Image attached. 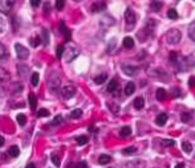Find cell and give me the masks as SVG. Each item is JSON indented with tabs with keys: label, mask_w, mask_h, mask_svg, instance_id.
<instances>
[{
	"label": "cell",
	"mask_w": 195,
	"mask_h": 168,
	"mask_svg": "<svg viewBox=\"0 0 195 168\" xmlns=\"http://www.w3.org/2000/svg\"><path fill=\"white\" fill-rule=\"evenodd\" d=\"M182 38V33L181 31L178 29H170L166 34V41L170 44V45H175V44H178Z\"/></svg>",
	"instance_id": "6da1fadb"
},
{
	"label": "cell",
	"mask_w": 195,
	"mask_h": 168,
	"mask_svg": "<svg viewBox=\"0 0 195 168\" xmlns=\"http://www.w3.org/2000/svg\"><path fill=\"white\" fill-rule=\"evenodd\" d=\"M15 49H16V53H17V58L19 60H27L29 57V50L23 46L21 44H15Z\"/></svg>",
	"instance_id": "7a4b0ae2"
},
{
	"label": "cell",
	"mask_w": 195,
	"mask_h": 168,
	"mask_svg": "<svg viewBox=\"0 0 195 168\" xmlns=\"http://www.w3.org/2000/svg\"><path fill=\"white\" fill-rule=\"evenodd\" d=\"M75 94H76V88L72 85L64 86V88L61 89V97H63L64 99H69V98H72Z\"/></svg>",
	"instance_id": "3957f363"
},
{
	"label": "cell",
	"mask_w": 195,
	"mask_h": 168,
	"mask_svg": "<svg viewBox=\"0 0 195 168\" xmlns=\"http://www.w3.org/2000/svg\"><path fill=\"white\" fill-rule=\"evenodd\" d=\"M13 3L15 0H0V12L1 13H7L12 8Z\"/></svg>",
	"instance_id": "277c9868"
},
{
	"label": "cell",
	"mask_w": 195,
	"mask_h": 168,
	"mask_svg": "<svg viewBox=\"0 0 195 168\" xmlns=\"http://www.w3.org/2000/svg\"><path fill=\"white\" fill-rule=\"evenodd\" d=\"M125 20H126V23L129 24L130 27H133L135 24L137 17H135V13L132 11V9H127V11L125 12Z\"/></svg>",
	"instance_id": "5b68a950"
},
{
	"label": "cell",
	"mask_w": 195,
	"mask_h": 168,
	"mask_svg": "<svg viewBox=\"0 0 195 168\" xmlns=\"http://www.w3.org/2000/svg\"><path fill=\"white\" fill-rule=\"evenodd\" d=\"M78 56V50L76 48H73V46H70V48H68V50H66V62H70L72 60H75L76 57Z\"/></svg>",
	"instance_id": "8992f818"
},
{
	"label": "cell",
	"mask_w": 195,
	"mask_h": 168,
	"mask_svg": "<svg viewBox=\"0 0 195 168\" xmlns=\"http://www.w3.org/2000/svg\"><path fill=\"white\" fill-rule=\"evenodd\" d=\"M126 167L127 168H145L146 167V163L144 160L135 159V160H132V162L126 163Z\"/></svg>",
	"instance_id": "52a82bcc"
},
{
	"label": "cell",
	"mask_w": 195,
	"mask_h": 168,
	"mask_svg": "<svg viewBox=\"0 0 195 168\" xmlns=\"http://www.w3.org/2000/svg\"><path fill=\"white\" fill-rule=\"evenodd\" d=\"M122 70H123V73L126 74V76H134V74L137 73V68L133 66V65H127V64L122 65Z\"/></svg>",
	"instance_id": "ba28073f"
},
{
	"label": "cell",
	"mask_w": 195,
	"mask_h": 168,
	"mask_svg": "<svg viewBox=\"0 0 195 168\" xmlns=\"http://www.w3.org/2000/svg\"><path fill=\"white\" fill-rule=\"evenodd\" d=\"M106 8V4L103 3V1H96L94 4L92 6V12H94V13H97V12H101L103 11V9Z\"/></svg>",
	"instance_id": "9c48e42d"
},
{
	"label": "cell",
	"mask_w": 195,
	"mask_h": 168,
	"mask_svg": "<svg viewBox=\"0 0 195 168\" xmlns=\"http://www.w3.org/2000/svg\"><path fill=\"white\" fill-rule=\"evenodd\" d=\"M167 122V114H165V113H161V114H158V117L155 118V123H157L158 126H163L166 125Z\"/></svg>",
	"instance_id": "30bf717a"
},
{
	"label": "cell",
	"mask_w": 195,
	"mask_h": 168,
	"mask_svg": "<svg viewBox=\"0 0 195 168\" xmlns=\"http://www.w3.org/2000/svg\"><path fill=\"white\" fill-rule=\"evenodd\" d=\"M135 91V83L134 82H127L125 86V94L126 95H132Z\"/></svg>",
	"instance_id": "8fae6325"
},
{
	"label": "cell",
	"mask_w": 195,
	"mask_h": 168,
	"mask_svg": "<svg viewBox=\"0 0 195 168\" xmlns=\"http://www.w3.org/2000/svg\"><path fill=\"white\" fill-rule=\"evenodd\" d=\"M134 107L137 108V110H141V108H144V106H145V99L142 97H137L134 99Z\"/></svg>",
	"instance_id": "7c38bea8"
},
{
	"label": "cell",
	"mask_w": 195,
	"mask_h": 168,
	"mask_svg": "<svg viewBox=\"0 0 195 168\" xmlns=\"http://www.w3.org/2000/svg\"><path fill=\"white\" fill-rule=\"evenodd\" d=\"M110 160H112V158H110L109 155H105V154L100 155V158H98V163H100L101 165H105V164H108V163H110Z\"/></svg>",
	"instance_id": "4fadbf2b"
},
{
	"label": "cell",
	"mask_w": 195,
	"mask_h": 168,
	"mask_svg": "<svg viewBox=\"0 0 195 168\" xmlns=\"http://www.w3.org/2000/svg\"><path fill=\"white\" fill-rule=\"evenodd\" d=\"M117 89H118V82L115 80H112L109 82V85H108V91L109 93H115Z\"/></svg>",
	"instance_id": "5bb4252c"
},
{
	"label": "cell",
	"mask_w": 195,
	"mask_h": 168,
	"mask_svg": "<svg viewBox=\"0 0 195 168\" xmlns=\"http://www.w3.org/2000/svg\"><path fill=\"white\" fill-rule=\"evenodd\" d=\"M8 154L11 155L12 158H17V156H19V154H20V150H19L17 146H12V147L8 148Z\"/></svg>",
	"instance_id": "9a60e30c"
},
{
	"label": "cell",
	"mask_w": 195,
	"mask_h": 168,
	"mask_svg": "<svg viewBox=\"0 0 195 168\" xmlns=\"http://www.w3.org/2000/svg\"><path fill=\"white\" fill-rule=\"evenodd\" d=\"M130 134H132V128H130L129 126H125V127H122L120 130V136H122V138L129 136Z\"/></svg>",
	"instance_id": "2e32d148"
},
{
	"label": "cell",
	"mask_w": 195,
	"mask_h": 168,
	"mask_svg": "<svg viewBox=\"0 0 195 168\" xmlns=\"http://www.w3.org/2000/svg\"><path fill=\"white\" fill-rule=\"evenodd\" d=\"M123 46L126 49H132L134 46V40H133L132 37H125L123 38Z\"/></svg>",
	"instance_id": "e0dca14e"
},
{
	"label": "cell",
	"mask_w": 195,
	"mask_h": 168,
	"mask_svg": "<svg viewBox=\"0 0 195 168\" xmlns=\"http://www.w3.org/2000/svg\"><path fill=\"white\" fill-rule=\"evenodd\" d=\"M166 95H167V93H166V90L165 89H158L157 90V99L158 101H165L166 99Z\"/></svg>",
	"instance_id": "ac0fdd59"
},
{
	"label": "cell",
	"mask_w": 195,
	"mask_h": 168,
	"mask_svg": "<svg viewBox=\"0 0 195 168\" xmlns=\"http://www.w3.org/2000/svg\"><path fill=\"white\" fill-rule=\"evenodd\" d=\"M58 86H60V80H58L57 77L55 78V82H53V81H49V89H51V90L53 91V93H55V91L57 90Z\"/></svg>",
	"instance_id": "d6986e66"
},
{
	"label": "cell",
	"mask_w": 195,
	"mask_h": 168,
	"mask_svg": "<svg viewBox=\"0 0 195 168\" xmlns=\"http://www.w3.org/2000/svg\"><path fill=\"white\" fill-rule=\"evenodd\" d=\"M186 60H187V65H189V68H192V66H195V50L192 52L190 56H187Z\"/></svg>",
	"instance_id": "ffe728a7"
},
{
	"label": "cell",
	"mask_w": 195,
	"mask_h": 168,
	"mask_svg": "<svg viewBox=\"0 0 195 168\" xmlns=\"http://www.w3.org/2000/svg\"><path fill=\"white\" fill-rule=\"evenodd\" d=\"M150 8L153 9V11H159V9L162 8V3L161 1H158V0H153L151 3H150Z\"/></svg>",
	"instance_id": "44dd1931"
},
{
	"label": "cell",
	"mask_w": 195,
	"mask_h": 168,
	"mask_svg": "<svg viewBox=\"0 0 195 168\" xmlns=\"http://www.w3.org/2000/svg\"><path fill=\"white\" fill-rule=\"evenodd\" d=\"M81 117H82V110L81 108H76V110H73L70 113V118L72 119H80Z\"/></svg>",
	"instance_id": "7402d4cb"
},
{
	"label": "cell",
	"mask_w": 195,
	"mask_h": 168,
	"mask_svg": "<svg viewBox=\"0 0 195 168\" xmlns=\"http://www.w3.org/2000/svg\"><path fill=\"white\" fill-rule=\"evenodd\" d=\"M189 36L192 41H195V20L192 21L189 27Z\"/></svg>",
	"instance_id": "603a6c76"
},
{
	"label": "cell",
	"mask_w": 195,
	"mask_h": 168,
	"mask_svg": "<svg viewBox=\"0 0 195 168\" xmlns=\"http://www.w3.org/2000/svg\"><path fill=\"white\" fill-rule=\"evenodd\" d=\"M106 80H108V76L103 73V74H100V76H97V77L94 78V82L97 83V85H102Z\"/></svg>",
	"instance_id": "cb8c5ba5"
},
{
	"label": "cell",
	"mask_w": 195,
	"mask_h": 168,
	"mask_svg": "<svg viewBox=\"0 0 195 168\" xmlns=\"http://www.w3.org/2000/svg\"><path fill=\"white\" fill-rule=\"evenodd\" d=\"M28 102H29V106H31L32 110H34L36 108V97H34V94H29L28 95Z\"/></svg>",
	"instance_id": "d4e9b609"
},
{
	"label": "cell",
	"mask_w": 195,
	"mask_h": 168,
	"mask_svg": "<svg viewBox=\"0 0 195 168\" xmlns=\"http://www.w3.org/2000/svg\"><path fill=\"white\" fill-rule=\"evenodd\" d=\"M88 140H89V138L86 136V135H81V136L77 138V144L78 146H84L88 143Z\"/></svg>",
	"instance_id": "484cf974"
},
{
	"label": "cell",
	"mask_w": 195,
	"mask_h": 168,
	"mask_svg": "<svg viewBox=\"0 0 195 168\" xmlns=\"http://www.w3.org/2000/svg\"><path fill=\"white\" fill-rule=\"evenodd\" d=\"M9 78V74L7 70H4L3 68H0V81H7Z\"/></svg>",
	"instance_id": "4316f807"
},
{
	"label": "cell",
	"mask_w": 195,
	"mask_h": 168,
	"mask_svg": "<svg viewBox=\"0 0 195 168\" xmlns=\"http://www.w3.org/2000/svg\"><path fill=\"white\" fill-rule=\"evenodd\" d=\"M60 31L64 33V36H65L66 40H69V31H68V28L65 27V23H60Z\"/></svg>",
	"instance_id": "83f0119b"
},
{
	"label": "cell",
	"mask_w": 195,
	"mask_h": 168,
	"mask_svg": "<svg viewBox=\"0 0 195 168\" xmlns=\"http://www.w3.org/2000/svg\"><path fill=\"white\" fill-rule=\"evenodd\" d=\"M182 148H183V151L186 152V154H190V152L192 151V146L190 144L189 142H183V143H182Z\"/></svg>",
	"instance_id": "f1b7e54d"
},
{
	"label": "cell",
	"mask_w": 195,
	"mask_h": 168,
	"mask_svg": "<svg viewBox=\"0 0 195 168\" xmlns=\"http://www.w3.org/2000/svg\"><path fill=\"white\" fill-rule=\"evenodd\" d=\"M16 120H17V123H19L20 126H24L27 123V118H25V115H24V114H19V115H17Z\"/></svg>",
	"instance_id": "f546056e"
},
{
	"label": "cell",
	"mask_w": 195,
	"mask_h": 168,
	"mask_svg": "<svg viewBox=\"0 0 195 168\" xmlns=\"http://www.w3.org/2000/svg\"><path fill=\"white\" fill-rule=\"evenodd\" d=\"M167 17L171 19V20H175V19H178V12L175 11V9H169V12H167Z\"/></svg>",
	"instance_id": "4dcf8cb0"
},
{
	"label": "cell",
	"mask_w": 195,
	"mask_h": 168,
	"mask_svg": "<svg viewBox=\"0 0 195 168\" xmlns=\"http://www.w3.org/2000/svg\"><path fill=\"white\" fill-rule=\"evenodd\" d=\"M63 123V115H56L55 119L51 122L52 126H57V125H61Z\"/></svg>",
	"instance_id": "1f68e13d"
},
{
	"label": "cell",
	"mask_w": 195,
	"mask_h": 168,
	"mask_svg": "<svg viewBox=\"0 0 195 168\" xmlns=\"http://www.w3.org/2000/svg\"><path fill=\"white\" fill-rule=\"evenodd\" d=\"M64 52H65V48H64L63 45L61 46H57V49H56V57L57 58H61L64 56Z\"/></svg>",
	"instance_id": "d6a6232c"
},
{
	"label": "cell",
	"mask_w": 195,
	"mask_h": 168,
	"mask_svg": "<svg viewBox=\"0 0 195 168\" xmlns=\"http://www.w3.org/2000/svg\"><path fill=\"white\" fill-rule=\"evenodd\" d=\"M31 82H32V85H33V86H37V83H39V73H33V74H32Z\"/></svg>",
	"instance_id": "836d02e7"
},
{
	"label": "cell",
	"mask_w": 195,
	"mask_h": 168,
	"mask_svg": "<svg viewBox=\"0 0 195 168\" xmlns=\"http://www.w3.org/2000/svg\"><path fill=\"white\" fill-rule=\"evenodd\" d=\"M181 119H182V122H184V123L190 122V119H191V114H190V113H183V114L181 115Z\"/></svg>",
	"instance_id": "e575fe53"
},
{
	"label": "cell",
	"mask_w": 195,
	"mask_h": 168,
	"mask_svg": "<svg viewBox=\"0 0 195 168\" xmlns=\"http://www.w3.org/2000/svg\"><path fill=\"white\" fill-rule=\"evenodd\" d=\"M135 151H137L135 147H127V148H125L122 152H123V155H130V154H134Z\"/></svg>",
	"instance_id": "d590c367"
},
{
	"label": "cell",
	"mask_w": 195,
	"mask_h": 168,
	"mask_svg": "<svg viewBox=\"0 0 195 168\" xmlns=\"http://www.w3.org/2000/svg\"><path fill=\"white\" fill-rule=\"evenodd\" d=\"M52 163H53V164L56 165V167H58V165H60V158H58V155H56V154H53L52 155Z\"/></svg>",
	"instance_id": "8d00e7d4"
},
{
	"label": "cell",
	"mask_w": 195,
	"mask_h": 168,
	"mask_svg": "<svg viewBox=\"0 0 195 168\" xmlns=\"http://www.w3.org/2000/svg\"><path fill=\"white\" fill-rule=\"evenodd\" d=\"M49 115V111L46 108H40L37 111V117H48Z\"/></svg>",
	"instance_id": "74e56055"
},
{
	"label": "cell",
	"mask_w": 195,
	"mask_h": 168,
	"mask_svg": "<svg viewBox=\"0 0 195 168\" xmlns=\"http://www.w3.org/2000/svg\"><path fill=\"white\" fill-rule=\"evenodd\" d=\"M29 43H31V45L33 46V48H36V46L41 43V40H40V37H37V38H31V40H29Z\"/></svg>",
	"instance_id": "f35d334b"
},
{
	"label": "cell",
	"mask_w": 195,
	"mask_h": 168,
	"mask_svg": "<svg viewBox=\"0 0 195 168\" xmlns=\"http://www.w3.org/2000/svg\"><path fill=\"white\" fill-rule=\"evenodd\" d=\"M7 57V52L6 49H4L3 45H0V60H4V58Z\"/></svg>",
	"instance_id": "ab89813d"
},
{
	"label": "cell",
	"mask_w": 195,
	"mask_h": 168,
	"mask_svg": "<svg viewBox=\"0 0 195 168\" xmlns=\"http://www.w3.org/2000/svg\"><path fill=\"white\" fill-rule=\"evenodd\" d=\"M64 8V0H56V9L61 11Z\"/></svg>",
	"instance_id": "60d3db41"
},
{
	"label": "cell",
	"mask_w": 195,
	"mask_h": 168,
	"mask_svg": "<svg viewBox=\"0 0 195 168\" xmlns=\"http://www.w3.org/2000/svg\"><path fill=\"white\" fill-rule=\"evenodd\" d=\"M43 34H44V44H45V45H48V44H49L48 31H46V29H44V31H43Z\"/></svg>",
	"instance_id": "b9f144b4"
},
{
	"label": "cell",
	"mask_w": 195,
	"mask_h": 168,
	"mask_svg": "<svg viewBox=\"0 0 195 168\" xmlns=\"http://www.w3.org/2000/svg\"><path fill=\"white\" fill-rule=\"evenodd\" d=\"M161 143L163 146H174L175 144V142H174V140H171V139H165V140H162Z\"/></svg>",
	"instance_id": "7bdbcfd3"
},
{
	"label": "cell",
	"mask_w": 195,
	"mask_h": 168,
	"mask_svg": "<svg viewBox=\"0 0 195 168\" xmlns=\"http://www.w3.org/2000/svg\"><path fill=\"white\" fill-rule=\"evenodd\" d=\"M76 168H88V164H86V162H78L76 164Z\"/></svg>",
	"instance_id": "ee69618b"
},
{
	"label": "cell",
	"mask_w": 195,
	"mask_h": 168,
	"mask_svg": "<svg viewBox=\"0 0 195 168\" xmlns=\"http://www.w3.org/2000/svg\"><path fill=\"white\" fill-rule=\"evenodd\" d=\"M40 1H41V0H31L32 7H39V6H40Z\"/></svg>",
	"instance_id": "f6af8a7d"
},
{
	"label": "cell",
	"mask_w": 195,
	"mask_h": 168,
	"mask_svg": "<svg viewBox=\"0 0 195 168\" xmlns=\"http://www.w3.org/2000/svg\"><path fill=\"white\" fill-rule=\"evenodd\" d=\"M3 31H4V20L0 17V33H1Z\"/></svg>",
	"instance_id": "bcb514c9"
},
{
	"label": "cell",
	"mask_w": 195,
	"mask_h": 168,
	"mask_svg": "<svg viewBox=\"0 0 195 168\" xmlns=\"http://www.w3.org/2000/svg\"><path fill=\"white\" fill-rule=\"evenodd\" d=\"M175 168H184V164L183 163H178V164L175 165Z\"/></svg>",
	"instance_id": "7dc6e473"
},
{
	"label": "cell",
	"mask_w": 195,
	"mask_h": 168,
	"mask_svg": "<svg viewBox=\"0 0 195 168\" xmlns=\"http://www.w3.org/2000/svg\"><path fill=\"white\" fill-rule=\"evenodd\" d=\"M25 168H36V167H34L33 163H29V164H27V167H25Z\"/></svg>",
	"instance_id": "c3c4849f"
},
{
	"label": "cell",
	"mask_w": 195,
	"mask_h": 168,
	"mask_svg": "<svg viewBox=\"0 0 195 168\" xmlns=\"http://www.w3.org/2000/svg\"><path fill=\"white\" fill-rule=\"evenodd\" d=\"M174 94H175V97H179V90H178V89H174Z\"/></svg>",
	"instance_id": "681fc988"
},
{
	"label": "cell",
	"mask_w": 195,
	"mask_h": 168,
	"mask_svg": "<svg viewBox=\"0 0 195 168\" xmlns=\"http://www.w3.org/2000/svg\"><path fill=\"white\" fill-rule=\"evenodd\" d=\"M48 9H49V4H48V3H45V8H44L45 13H48Z\"/></svg>",
	"instance_id": "f907efd6"
},
{
	"label": "cell",
	"mask_w": 195,
	"mask_h": 168,
	"mask_svg": "<svg viewBox=\"0 0 195 168\" xmlns=\"http://www.w3.org/2000/svg\"><path fill=\"white\" fill-rule=\"evenodd\" d=\"M4 144V138L3 136H0V147Z\"/></svg>",
	"instance_id": "816d5d0a"
},
{
	"label": "cell",
	"mask_w": 195,
	"mask_h": 168,
	"mask_svg": "<svg viewBox=\"0 0 195 168\" xmlns=\"http://www.w3.org/2000/svg\"><path fill=\"white\" fill-rule=\"evenodd\" d=\"M75 1H81V0H75Z\"/></svg>",
	"instance_id": "f5cc1de1"
}]
</instances>
